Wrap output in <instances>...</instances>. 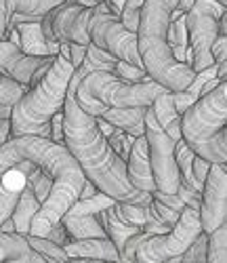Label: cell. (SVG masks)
Returning a JSON list of instances; mask_svg holds the SVG:
<instances>
[{
    "label": "cell",
    "instance_id": "5bb4252c",
    "mask_svg": "<svg viewBox=\"0 0 227 263\" xmlns=\"http://www.w3.org/2000/svg\"><path fill=\"white\" fill-rule=\"evenodd\" d=\"M65 251L70 259H88V261H122V255L116 247V242L105 238H74L65 245Z\"/></svg>",
    "mask_w": 227,
    "mask_h": 263
},
{
    "label": "cell",
    "instance_id": "d6986e66",
    "mask_svg": "<svg viewBox=\"0 0 227 263\" xmlns=\"http://www.w3.org/2000/svg\"><path fill=\"white\" fill-rule=\"evenodd\" d=\"M149 105H137V107H109L107 112H103L101 116L105 120H109L111 124H116L128 133H133L135 137L145 135V116H147Z\"/></svg>",
    "mask_w": 227,
    "mask_h": 263
},
{
    "label": "cell",
    "instance_id": "d6a6232c",
    "mask_svg": "<svg viewBox=\"0 0 227 263\" xmlns=\"http://www.w3.org/2000/svg\"><path fill=\"white\" fill-rule=\"evenodd\" d=\"M152 236V232H137V234H133L128 240H126V245H124V251L120 253L122 255V261H137V249L145 242V240Z\"/></svg>",
    "mask_w": 227,
    "mask_h": 263
},
{
    "label": "cell",
    "instance_id": "484cf974",
    "mask_svg": "<svg viewBox=\"0 0 227 263\" xmlns=\"http://www.w3.org/2000/svg\"><path fill=\"white\" fill-rule=\"evenodd\" d=\"M209 261L211 263H227V223L211 234L209 240Z\"/></svg>",
    "mask_w": 227,
    "mask_h": 263
},
{
    "label": "cell",
    "instance_id": "ee69618b",
    "mask_svg": "<svg viewBox=\"0 0 227 263\" xmlns=\"http://www.w3.org/2000/svg\"><path fill=\"white\" fill-rule=\"evenodd\" d=\"M219 3H223V5H225V7H227V0H219Z\"/></svg>",
    "mask_w": 227,
    "mask_h": 263
},
{
    "label": "cell",
    "instance_id": "3957f363",
    "mask_svg": "<svg viewBox=\"0 0 227 263\" xmlns=\"http://www.w3.org/2000/svg\"><path fill=\"white\" fill-rule=\"evenodd\" d=\"M181 0H145L139 24V53L154 80L171 91H187L196 78L190 63L179 61L168 45L173 11Z\"/></svg>",
    "mask_w": 227,
    "mask_h": 263
},
{
    "label": "cell",
    "instance_id": "30bf717a",
    "mask_svg": "<svg viewBox=\"0 0 227 263\" xmlns=\"http://www.w3.org/2000/svg\"><path fill=\"white\" fill-rule=\"evenodd\" d=\"M113 202H116V198L99 190L90 198H80L63 215L61 221L74 238H105L107 230L101 223V213Z\"/></svg>",
    "mask_w": 227,
    "mask_h": 263
},
{
    "label": "cell",
    "instance_id": "1f68e13d",
    "mask_svg": "<svg viewBox=\"0 0 227 263\" xmlns=\"http://www.w3.org/2000/svg\"><path fill=\"white\" fill-rule=\"evenodd\" d=\"M28 181L34 185V190H36V194H38L40 202H44V200L49 198L51 192H53V185H55V177H53V175H49V173H44L42 168H40L36 175H32Z\"/></svg>",
    "mask_w": 227,
    "mask_h": 263
},
{
    "label": "cell",
    "instance_id": "cb8c5ba5",
    "mask_svg": "<svg viewBox=\"0 0 227 263\" xmlns=\"http://www.w3.org/2000/svg\"><path fill=\"white\" fill-rule=\"evenodd\" d=\"M28 91H30V84L21 82V80L13 78L11 74L3 72V78H0V105L15 107L19 103V99L24 97Z\"/></svg>",
    "mask_w": 227,
    "mask_h": 263
},
{
    "label": "cell",
    "instance_id": "4dcf8cb0",
    "mask_svg": "<svg viewBox=\"0 0 227 263\" xmlns=\"http://www.w3.org/2000/svg\"><path fill=\"white\" fill-rule=\"evenodd\" d=\"M215 76H219V63H213V65H209L206 70L196 72V78H194V82L187 86V91H190L196 99H200V97H202V91H204V86H206Z\"/></svg>",
    "mask_w": 227,
    "mask_h": 263
},
{
    "label": "cell",
    "instance_id": "f6af8a7d",
    "mask_svg": "<svg viewBox=\"0 0 227 263\" xmlns=\"http://www.w3.org/2000/svg\"><path fill=\"white\" fill-rule=\"evenodd\" d=\"M67 3H78V0H67Z\"/></svg>",
    "mask_w": 227,
    "mask_h": 263
},
{
    "label": "cell",
    "instance_id": "277c9868",
    "mask_svg": "<svg viewBox=\"0 0 227 263\" xmlns=\"http://www.w3.org/2000/svg\"><path fill=\"white\" fill-rule=\"evenodd\" d=\"M74 74H76L74 61L59 53L47 76L38 84L30 86V91L13 107V118H11L13 137H21V135L51 137L53 116L59 109H63Z\"/></svg>",
    "mask_w": 227,
    "mask_h": 263
},
{
    "label": "cell",
    "instance_id": "4fadbf2b",
    "mask_svg": "<svg viewBox=\"0 0 227 263\" xmlns=\"http://www.w3.org/2000/svg\"><path fill=\"white\" fill-rule=\"evenodd\" d=\"M128 177L133 185L141 190V192H156V177H154V168H152V156H149V141L147 135H141L135 139L133 152L128 158Z\"/></svg>",
    "mask_w": 227,
    "mask_h": 263
},
{
    "label": "cell",
    "instance_id": "7402d4cb",
    "mask_svg": "<svg viewBox=\"0 0 227 263\" xmlns=\"http://www.w3.org/2000/svg\"><path fill=\"white\" fill-rule=\"evenodd\" d=\"M168 45L179 61L187 63V49H190V30H187V13L181 15L179 19L171 21L168 32Z\"/></svg>",
    "mask_w": 227,
    "mask_h": 263
},
{
    "label": "cell",
    "instance_id": "d590c367",
    "mask_svg": "<svg viewBox=\"0 0 227 263\" xmlns=\"http://www.w3.org/2000/svg\"><path fill=\"white\" fill-rule=\"evenodd\" d=\"M196 101H198V99H196L190 91H175V105H177V109H179L181 116H183Z\"/></svg>",
    "mask_w": 227,
    "mask_h": 263
},
{
    "label": "cell",
    "instance_id": "7bdbcfd3",
    "mask_svg": "<svg viewBox=\"0 0 227 263\" xmlns=\"http://www.w3.org/2000/svg\"><path fill=\"white\" fill-rule=\"evenodd\" d=\"M219 78L221 80H227V59L219 63Z\"/></svg>",
    "mask_w": 227,
    "mask_h": 263
},
{
    "label": "cell",
    "instance_id": "9a60e30c",
    "mask_svg": "<svg viewBox=\"0 0 227 263\" xmlns=\"http://www.w3.org/2000/svg\"><path fill=\"white\" fill-rule=\"evenodd\" d=\"M0 261L3 263H47L21 232H0Z\"/></svg>",
    "mask_w": 227,
    "mask_h": 263
},
{
    "label": "cell",
    "instance_id": "83f0119b",
    "mask_svg": "<svg viewBox=\"0 0 227 263\" xmlns=\"http://www.w3.org/2000/svg\"><path fill=\"white\" fill-rule=\"evenodd\" d=\"M209 240H211V234L202 232L194 240V245L183 253V259L181 261H185V263H204V261H209Z\"/></svg>",
    "mask_w": 227,
    "mask_h": 263
},
{
    "label": "cell",
    "instance_id": "f35d334b",
    "mask_svg": "<svg viewBox=\"0 0 227 263\" xmlns=\"http://www.w3.org/2000/svg\"><path fill=\"white\" fill-rule=\"evenodd\" d=\"M99 192V187L90 181V179H86V183H84V187H82V194H80V198H90V196H95Z\"/></svg>",
    "mask_w": 227,
    "mask_h": 263
},
{
    "label": "cell",
    "instance_id": "836d02e7",
    "mask_svg": "<svg viewBox=\"0 0 227 263\" xmlns=\"http://www.w3.org/2000/svg\"><path fill=\"white\" fill-rule=\"evenodd\" d=\"M152 209L156 211V215L160 217L168 228H173V226L179 221V219H181V213H183V211H177V209H173V206L164 204L162 200H158V198H154V200H152Z\"/></svg>",
    "mask_w": 227,
    "mask_h": 263
},
{
    "label": "cell",
    "instance_id": "6da1fadb",
    "mask_svg": "<svg viewBox=\"0 0 227 263\" xmlns=\"http://www.w3.org/2000/svg\"><path fill=\"white\" fill-rule=\"evenodd\" d=\"M101 70L93 59H84L70 84L63 112H65V143L72 149L76 160L82 164L86 177L93 181L101 192L109 194L111 198L124 202L149 204L154 200L152 192H141L133 185L128 177V164L118 156V152L111 147L107 135L101 130L97 116L88 114L78 103L76 89L78 82L86 72Z\"/></svg>",
    "mask_w": 227,
    "mask_h": 263
},
{
    "label": "cell",
    "instance_id": "9c48e42d",
    "mask_svg": "<svg viewBox=\"0 0 227 263\" xmlns=\"http://www.w3.org/2000/svg\"><path fill=\"white\" fill-rule=\"evenodd\" d=\"M145 135L149 141L152 168H154L158 190L177 194L181 185V168L177 162V141L160 126L152 105L145 116Z\"/></svg>",
    "mask_w": 227,
    "mask_h": 263
},
{
    "label": "cell",
    "instance_id": "ba28073f",
    "mask_svg": "<svg viewBox=\"0 0 227 263\" xmlns=\"http://www.w3.org/2000/svg\"><path fill=\"white\" fill-rule=\"evenodd\" d=\"M227 7L219 0H196V5L187 13V30H190V47L194 51L196 72L206 70L215 63L213 45L219 38V19Z\"/></svg>",
    "mask_w": 227,
    "mask_h": 263
},
{
    "label": "cell",
    "instance_id": "74e56055",
    "mask_svg": "<svg viewBox=\"0 0 227 263\" xmlns=\"http://www.w3.org/2000/svg\"><path fill=\"white\" fill-rule=\"evenodd\" d=\"M213 57H215V63H221L227 59V36H219L213 45Z\"/></svg>",
    "mask_w": 227,
    "mask_h": 263
},
{
    "label": "cell",
    "instance_id": "4316f807",
    "mask_svg": "<svg viewBox=\"0 0 227 263\" xmlns=\"http://www.w3.org/2000/svg\"><path fill=\"white\" fill-rule=\"evenodd\" d=\"M107 139H109L111 147L118 152V156H120L124 162H128L130 152H133V143H135V139H137V137H135L133 133H128V130H124V128L116 126V130H113V135H109Z\"/></svg>",
    "mask_w": 227,
    "mask_h": 263
},
{
    "label": "cell",
    "instance_id": "7a4b0ae2",
    "mask_svg": "<svg viewBox=\"0 0 227 263\" xmlns=\"http://www.w3.org/2000/svg\"><path fill=\"white\" fill-rule=\"evenodd\" d=\"M24 158L34 160L44 173L55 177L53 192L42 202L30 232L34 236H49V232L63 219V215L80 200L82 187L88 177L82 164L72 154V149L67 147V143H59L51 137H40V135L11 137L9 141L3 143L0 171L5 173L13 168Z\"/></svg>",
    "mask_w": 227,
    "mask_h": 263
},
{
    "label": "cell",
    "instance_id": "603a6c76",
    "mask_svg": "<svg viewBox=\"0 0 227 263\" xmlns=\"http://www.w3.org/2000/svg\"><path fill=\"white\" fill-rule=\"evenodd\" d=\"M67 3V0H7V7L13 13H24V15H32L36 19H42L47 13H51L53 9H57L59 5Z\"/></svg>",
    "mask_w": 227,
    "mask_h": 263
},
{
    "label": "cell",
    "instance_id": "ab89813d",
    "mask_svg": "<svg viewBox=\"0 0 227 263\" xmlns=\"http://www.w3.org/2000/svg\"><path fill=\"white\" fill-rule=\"evenodd\" d=\"M105 3L111 7L113 15H116V17L120 19V15H122V9H124V5H126V0H105Z\"/></svg>",
    "mask_w": 227,
    "mask_h": 263
},
{
    "label": "cell",
    "instance_id": "b9f144b4",
    "mask_svg": "<svg viewBox=\"0 0 227 263\" xmlns=\"http://www.w3.org/2000/svg\"><path fill=\"white\" fill-rule=\"evenodd\" d=\"M219 36H227V11L219 19Z\"/></svg>",
    "mask_w": 227,
    "mask_h": 263
},
{
    "label": "cell",
    "instance_id": "d4e9b609",
    "mask_svg": "<svg viewBox=\"0 0 227 263\" xmlns=\"http://www.w3.org/2000/svg\"><path fill=\"white\" fill-rule=\"evenodd\" d=\"M28 240H30V245L47 259V261H70V255H67L65 247L57 245L55 240L47 238V236H34V234H28Z\"/></svg>",
    "mask_w": 227,
    "mask_h": 263
},
{
    "label": "cell",
    "instance_id": "e0dca14e",
    "mask_svg": "<svg viewBox=\"0 0 227 263\" xmlns=\"http://www.w3.org/2000/svg\"><path fill=\"white\" fill-rule=\"evenodd\" d=\"M28 185V177L19 168H9L3 173V183H0V221H7L13 217L21 192Z\"/></svg>",
    "mask_w": 227,
    "mask_h": 263
},
{
    "label": "cell",
    "instance_id": "8fae6325",
    "mask_svg": "<svg viewBox=\"0 0 227 263\" xmlns=\"http://www.w3.org/2000/svg\"><path fill=\"white\" fill-rule=\"evenodd\" d=\"M202 228L213 234L223 223H227V166L213 162L209 179L202 192Z\"/></svg>",
    "mask_w": 227,
    "mask_h": 263
},
{
    "label": "cell",
    "instance_id": "f1b7e54d",
    "mask_svg": "<svg viewBox=\"0 0 227 263\" xmlns=\"http://www.w3.org/2000/svg\"><path fill=\"white\" fill-rule=\"evenodd\" d=\"M143 5H145V0H126V5H124V9H122L120 19H122V24H124L130 32H139Z\"/></svg>",
    "mask_w": 227,
    "mask_h": 263
},
{
    "label": "cell",
    "instance_id": "e575fe53",
    "mask_svg": "<svg viewBox=\"0 0 227 263\" xmlns=\"http://www.w3.org/2000/svg\"><path fill=\"white\" fill-rule=\"evenodd\" d=\"M211 166H213L211 160H206V158H202V156L196 154V160H194V177H196V183H198V190L200 192H204V183H206V179H209Z\"/></svg>",
    "mask_w": 227,
    "mask_h": 263
},
{
    "label": "cell",
    "instance_id": "44dd1931",
    "mask_svg": "<svg viewBox=\"0 0 227 263\" xmlns=\"http://www.w3.org/2000/svg\"><path fill=\"white\" fill-rule=\"evenodd\" d=\"M42 202L38 198V194L34 190V185L28 181V185L24 187V192H21V198H19V204L13 213V219H15V223H17V232L21 234H30L32 232V223H34V219L40 211Z\"/></svg>",
    "mask_w": 227,
    "mask_h": 263
},
{
    "label": "cell",
    "instance_id": "5b68a950",
    "mask_svg": "<svg viewBox=\"0 0 227 263\" xmlns=\"http://www.w3.org/2000/svg\"><path fill=\"white\" fill-rule=\"evenodd\" d=\"M183 137L198 156L227 164V80L183 114Z\"/></svg>",
    "mask_w": 227,
    "mask_h": 263
},
{
    "label": "cell",
    "instance_id": "60d3db41",
    "mask_svg": "<svg viewBox=\"0 0 227 263\" xmlns=\"http://www.w3.org/2000/svg\"><path fill=\"white\" fill-rule=\"evenodd\" d=\"M194 5H196V0H181V3L177 5V9H179L181 13H190Z\"/></svg>",
    "mask_w": 227,
    "mask_h": 263
},
{
    "label": "cell",
    "instance_id": "ffe728a7",
    "mask_svg": "<svg viewBox=\"0 0 227 263\" xmlns=\"http://www.w3.org/2000/svg\"><path fill=\"white\" fill-rule=\"evenodd\" d=\"M101 223H103V228L107 230V236L113 240V242H116V247H118L120 253L124 251L126 240H128L133 234H137V232L143 230V228H139V226L126 221V219L118 213L116 202H113L111 206H107V209L101 213Z\"/></svg>",
    "mask_w": 227,
    "mask_h": 263
},
{
    "label": "cell",
    "instance_id": "2e32d148",
    "mask_svg": "<svg viewBox=\"0 0 227 263\" xmlns=\"http://www.w3.org/2000/svg\"><path fill=\"white\" fill-rule=\"evenodd\" d=\"M21 34L19 47L28 55H59L61 53V42L49 40L42 30V21H24L17 26Z\"/></svg>",
    "mask_w": 227,
    "mask_h": 263
},
{
    "label": "cell",
    "instance_id": "8d00e7d4",
    "mask_svg": "<svg viewBox=\"0 0 227 263\" xmlns=\"http://www.w3.org/2000/svg\"><path fill=\"white\" fill-rule=\"evenodd\" d=\"M86 51H88L86 45H80V42H70V59L74 61L76 68H80L82 61L86 59Z\"/></svg>",
    "mask_w": 227,
    "mask_h": 263
},
{
    "label": "cell",
    "instance_id": "7c38bea8",
    "mask_svg": "<svg viewBox=\"0 0 227 263\" xmlns=\"http://www.w3.org/2000/svg\"><path fill=\"white\" fill-rule=\"evenodd\" d=\"M57 55H28L21 51L17 42L5 38L0 45V70L5 74H11L13 78L30 84L34 74L51 61H55Z\"/></svg>",
    "mask_w": 227,
    "mask_h": 263
},
{
    "label": "cell",
    "instance_id": "ac0fdd59",
    "mask_svg": "<svg viewBox=\"0 0 227 263\" xmlns=\"http://www.w3.org/2000/svg\"><path fill=\"white\" fill-rule=\"evenodd\" d=\"M152 109H154L158 122H160V126L175 141H179L181 137H183V116L179 114V109L175 105V91L160 93L154 99Z\"/></svg>",
    "mask_w": 227,
    "mask_h": 263
},
{
    "label": "cell",
    "instance_id": "52a82bcc",
    "mask_svg": "<svg viewBox=\"0 0 227 263\" xmlns=\"http://www.w3.org/2000/svg\"><path fill=\"white\" fill-rule=\"evenodd\" d=\"M204 232L200 211L185 206L181 219L166 234H152L137 249L139 263H181L183 253L194 245V240Z\"/></svg>",
    "mask_w": 227,
    "mask_h": 263
},
{
    "label": "cell",
    "instance_id": "8992f818",
    "mask_svg": "<svg viewBox=\"0 0 227 263\" xmlns=\"http://www.w3.org/2000/svg\"><path fill=\"white\" fill-rule=\"evenodd\" d=\"M164 91L171 89L154 78L147 82H128L111 70H93L80 78L76 97L88 114L101 116L109 107L152 105L154 99Z\"/></svg>",
    "mask_w": 227,
    "mask_h": 263
},
{
    "label": "cell",
    "instance_id": "f546056e",
    "mask_svg": "<svg viewBox=\"0 0 227 263\" xmlns=\"http://www.w3.org/2000/svg\"><path fill=\"white\" fill-rule=\"evenodd\" d=\"M113 72H116L122 80H128V82H147V80H152V76H149V72L145 68L135 65V63H128L124 59L118 61V65H116V70Z\"/></svg>",
    "mask_w": 227,
    "mask_h": 263
}]
</instances>
